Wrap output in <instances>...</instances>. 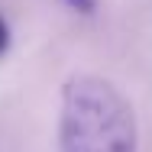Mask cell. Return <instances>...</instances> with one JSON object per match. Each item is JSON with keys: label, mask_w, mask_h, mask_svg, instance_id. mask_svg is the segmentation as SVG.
I'll list each match as a JSON object with an SVG mask.
<instances>
[{"label": "cell", "mask_w": 152, "mask_h": 152, "mask_svg": "<svg viewBox=\"0 0 152 152\" xmlns=\"http://www.w3.org/2000/svg\"><path fill=\"white\" fill-rule=\"evenodd\" d=\"M61 152H136V117L113 84L75 78L61 97Z\"/></svg>", "instance_id": "cell-1"}, {"label": "cell", "mask_w": 152, "mask_h": 152, "mask_svg": "<svg viewBox=\"0 0 152 152\" xmlns=\"http://www.w3.org/2000/svg\"><path fill=\"white\" fill-rule=\"evenodd\" d=\"M68 7H75L78 13H91L94 7H97V0H65Z\"/></svg>", "instance_id": "cell-2"}, {"label": "cell", "mask_w": 152, "mask_h": 152, "mask_svg": "<svg viewBox=\"0 0 152 152\" xmlns=\"http://www.w3.org/2000/svg\"><path fill=\"white\" fill-rule=\"evenodd\" d=\"M10 49V29H7V20L0 16V55Z\"/></svg>", "instance_id": "cell-3"}]
</instances>
